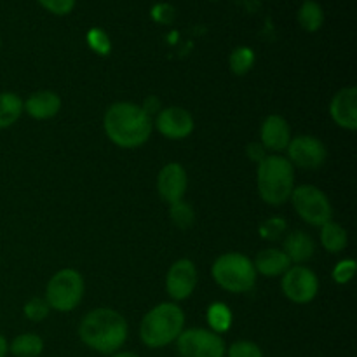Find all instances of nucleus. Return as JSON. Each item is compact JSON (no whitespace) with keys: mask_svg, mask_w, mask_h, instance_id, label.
I'll return each instance as SVG.
<instances>
[{"mask_svg":"<svg viewBox=\"0 0 357 357\" xmlns=\"http://www.w3.org/2000/svg\"><path fill=\"white\" fill-rule=\"evenodd\" d=\"M105 132L115 145L122 149H136L150 138L152 117L135 103H114L105 114Z\"/></svg>","mask_w":357,"mask_h":357,"instance_id":"obj_1","label":"nucleus"},{"mask_svg":"<svg viewBox=\"0 0 357 357\" xmlns=\"http://www.w3.org/2000/svg\"><path fill=\"white\" fill-rule=\"evenodd\" d=\"M79 337L87 347L101 354H114L128 338V323L112 309H96L79 326Z\"/></svg>","mask_w":357,"mask_h":357,"instance_id":"obj_2","label":"nucleus"},{"mask_svg":"<svg viewBox=\"0 0 357 357\" xmlns=\"http://www.w3.org/2000/svg\"><path fill=\"white\" fill-rule=\"evenodd\" d=\"M185 326V314L176 303H159L149 310L139 326V337L150 349H160L176 342Z\"/></svg>","mask_w":357,"mask_h":357,"instance_id":"obj_3","label":"nucleus"},{"mask_svg":"<svg viewBox=\"0 0 357 357\" xmlns=\"http://www.w3.org/2000/svg\"><path fill=\"white\" fill-rule=\"evenodd\" d=\"M258 192L267 204H282L291 197L295 185L293 164L281 155H267L258 162Z\"/></svg>","mask_w":357,"mask_h":357,"instance_id":"obj_4","label":"nucleus"},{"mask_svg":"<svg viewBox=\"0 0 357 357\" xmlns=\"http://www.w3.org/2000/svg\"><path fill=\"white\" fill-rule=\"evenodd\" d=\"M211 274L216 284L230 293H246L257 282L253 261L241 253H225L216 258Z\"/></svg>","mask_w":357,"mask_h":357,"instance_id":"obj_5","label":"nucleus"},{"mask_svg":"<svg viewBox=\"0 0 357 357\" xmlns=\"http://www.w3.org/2000/svg\"><path fill=\"white\" fill-rule=\"evenodd\" d=\"M84 296V279L73 268L56 272L47 282L45 302L58 312H70L80 303Z\"/></svg>","mask_w":357,"mask_h":357,"instance_id":"obj_6","label":"nucleus"},{"mask_svg":"<svg viewBox=\"0 0 357 357\" xmlns=\"http://www.w3.org/2000/svg\"><path fill=\"white\" fill-rule=\"evenodd\" d=\"M291 202L296 213L305 220L309 225L323 227L324 223L331 222L333 209H331L330 199L323 190L314 185H302L293 188Z\"/></svg>","mask_w":357,"mask_h":357,"instance_id":"obj_7","label":"nucleus"},{"mask_svg":"<svg viewBox=\"0 0 357 357\" xmlns=\"http://www.w3.org/2000/svg\"><path fill=\"white\" fill-rule=\"evenodd\" d=\"M176 349L181 357H225L227 352L223 338L204 328L181 331L176 338Z\"/></svg>","mask_w":357,"mask_h":357,"instance_id":"obj_8","label":"nucleus"},{"mask_svg":"<svg viewBox=\"0 0 357 357\" xmlns=\"http://www.w3.org/2000/svg\"><path fill=\"white\" fill-rule=\"evenodd\" d=\"M282 293L295 303H309L319 291L317 275L303 265L289 267L282 274Z\"/></svg>","mask_w":357,"mask_h":357,"instance_id":"obj_9","label":"nucleus"},{"mask_svg":"<svg viewBox=\"0 0 357 357\" xmlns=\"http://www.w3.org/2000/svg\"><path fill=\"white\" fill-rule=\"evenodd\" d=\"M289 162L302 169H319L326 162V146L314 136H296L288 145Z\"/></svg>","mask_w":357,"mask_h":357,"instance_id":"obj_10","label":"nucleus"},{"mask_svg":"<svg viewBox=\"0 0 357 357\" xmlns=\"http://www.w3.org/2000/svg\"><path fill=\"white\" fill-rule=\"evenodd\" d=\"M195 284H197V268L194 261L183 258L171 265L166 275V289L171 298L176 302L188 298L194 293Z\"/></svg>","mask_w":357,"mask_h":357,"instance_id":"obj_11","label":"nucleus"},{"mask_svg":"<svg viewBox=\"0 0 357 357\" xmlns=\"http://www.w3.org/2000/svg\"><path fill=\"white\" fill-rule=\"evenodd\" d=\"M155 128L169 139H183L194 131V117L181 107L164 108L157 114Z\"/></svg>","mask_w":357,"mask_h":357,"instance_id":"obj_12","label":"nucleus"},{"mask_svg":"<svg viewBox=\"0 0 357 357\" xmlns=\"http://www.w3.org/2000/svg\"><path fill=\"white\" fill-rule=\"evenodd\" d=\"M188 178L187 171L178 162H171L160 169L159 178H157V190L159 195L167 202L174 204L178 201H183V195L187 192Z\"/></svg>","mask_w":357,"mask_h":357,"instance_id":"obj_13","label":"nucleus"},{"mask_svg":"<svg viewBox=\"0 0 357 357\" xmlns=\"http://www.w3.org/2000/svg\"><path fill=\"white\" fill-rule=\"evenodd\" d=\"M331 119L340 128L356 131L357 129V89L356 87H344L333 96L330 105Z\"/></svg>","mask_w":357,"mask_h":357,"instance_id":"obj_14","label":"nucleus"},{"mask_svg":"<svg viewBox=\"0 0 357 357\" xmlns=\"http://www.w3.org/2000/svg\"><path fill=\"white\" fill-rule=\"evenodd\" d=\"M260 139L264 149L271 152H282L288 149L291 142V131L286 119L281 115H268L261 124Z\"/></svg>","mask_w":357,"mask_h":357,"instance_id":"obj_15","label":"nucleus"},{"mask_svg":"<svg viewBox=\"0 0 357 357\" xmlns=\"http://www.w3.org/2000/svg\"><path fill=\"white\" fill-rule=\"evenodd\" d=\"M59 108H61V98L52 91H37L23 103V110L38 121L54 117Z\"/></svg>","mask_w":357,"mask_h":357,"instance_id":"obj_16","label":"nucleus"},{"mask_svg":"<svg viewBox=\"0 0 357 357\" xmlns=\"http://www.w3.org/2000/svg\"><path fill=\"white\" fill-rule=\"evenodd\" d=\"M253 265L257 274L265 275V278H278V275H282L291 267V261H289V258L286 257V253L282 250L267 248V250L258 253Z\"/></svg>","mask_w":357,"mask_h":357,"instance_id":"obj_17","label":"nucleus"},{"mask_svg":"<svg viewBox=\"0 0 357 357\" xmlns=\"http://www.w3.org/2000/svg\"><path fill=\"white\" fill-rule=\"evenodd\" d=\"M314 250H316V244H314L312 237L309 234L302 232V230H296V232L288 234L282 251H284L291 264H303V261L312 258Z\"/></svg>","mask_w":357,"mask_h":357,"instance_id":"obj_18","label":"nucleus"},{"mask_svg":"<svg viewBox=\"0 0 357 357\" xmlns=\"http://www.w3.org/2000/svg\"><path fill=\"white\" fill-rule=\"evenodd\" d=\"M321 244L328 253H340L347 246V230L337 222H328L321 227Z\"/></svg>","mask_w":357,"mask_h":357,"instance_id":"obj_19","label":"nucleus"},{"mask_svg":"<svg viewBox=\"0 0 357 357\" xmlns=\"http://www.w3.org/2000/svg\"><path fill=\"white\" fill-rule=\"evenodd\" d=\"M23 114V100L16 93H0V129L10 128Z\"/></svg>","mask_w":357,"mask_h":357,"instance_id":"obj_20","label":"nucleus"},{"mask_svg":"<svg viewBox=\"0 0 357 357\" xmlns=\"http://www.w3.org/2000/svg\"><path fill=\"white\" fill-rule=\"evenodd\" d=\"M296 17H298V24L303 30L314 33V31L321 30V26H323L324 10L323 7L317 2H314V0H305V2L302 3V7L298 9Z\"/></svg>","mask_w":357,"mask_h":357,"instance_id":"obj_21","label":"nucleus"},{"mask_svg":"<svg viewBox=\"0 0 357 357\" xmlns=\"http://www.w3.org/2000/svg\"><path fill=\"white\" fill-rule=\"evenodd\" d=\"M9 349L14 357H38L44 351V342L38 335L23 333L14 338Z\"/></svg>","mask_w":357,"mask_h":357,"instance_id":"obj_22","label":"nucleus"},{"mask_svg":"<svg viewBox=\"0 0 357 357\" xmlns=\"http://www.w3.org/2000/svg\"><path fill=\"white\" fill-rule=\"evenodd\" d=\"M208 323L215 333H225L232 324V312L225 303H213L208 309Z\"/></svg>","mask_w":357,"mask_h":357,"instance_id":"obj_23","label":"nucleus"},{"mask_svg":"<svg viewBox=\"0 0 357 357\" xmlns=\"http://www.w3.org/2000/svg\"><path fill=\"white\" fill-rule=\"evenodd\" d=\"M230 70H232L236 75H246L255 65V52L253 49L246 47V45H241V47L234 49L232 54L229 58Z\"/></svg>","mask_w":357,"mask_h":357,"instance_id":"obj_24","label":"nucleus"},{"mask_svg":"<svg viewBox=\"0 0 357 357\" xmlns=\"http://www.w3.org/2000/svg\"><path fill=\"white\" fill-rule=\"evenodd\" d=\"M169 215H171V220L174 222V225L180 227V229H188V227L194 225L195 222L194 209L183 201H178L174 202V204H171Z\"/></svg>","mask_w":357,"mask_h":357,"instance_id":"obj_25","label":"nucleus"},{"mask_svg":"<svg viewBox=\"0 0 357 357\" xmlns=\"http://www.w3.org/2000/svg\"><path fill=\"white\" fill-rule=\"evenodd\" d=\"M286 222L282 218H279V216H274V218H268L265 220L264 223L260 225V234L264 239L267 241H278L281 239L282 236L286 234Z\"/></svg>","mask_w":357,"mask_h":357,"instance_id":"obj_26","label":"nucleus"},{"mask_svg":"<svg viewBox=\"0 0 357 357\" xmlns=\"http://www.w3.org/2000/svg\"><path fill=\"white\" fill-rule=\"evenodd\" d=\"M49 310H51V307H49V303L45 302V298H38V296H35V298L28 300L26 305H24V316H26L30 321L38 323V321H44L45 317L49 316Z\"/></svg>","mask_w":357,"mask_h":357,"instance_id":"obj_27","label":"nucleus"},{"mask_svg":"<svg viewBox=\"0 0 357 357\" xmlns=\"http://www.w3.org/2000/svg\"><path fill=\"white\" fill-rule=\"evenodd\" d=\"M225 354L229 357H264L261 349L250 340L236 342V344L230 345Z\"/></svg>","mask_w":357,"mask_h":357,"instance_id":"obj_28","label":"nucleus"},{"mask_svg":"<svg viewBox=\"0 0 357 357\" xmlns=\"http://www.w3.org/2000/svg\"><path fill=\"white\" fill-rule=\"evenodd\" d=\"M87 42H89L91 49L96 51L98 54L105 56L110 52V38H108V35L103 30H98V28L91 30L87 33Z\"/></svg>","mask_w":357,"mask_h":357,"instance_id":"obj_29","label":"nucleus"},{"mask_svg":"<svg viewBox=\"0 0 357 357\" xmlns=\"http://www.w3.org/2000/svg\"><path fill=\"white\" fill-rule=\"evenodd\" d=\"M356 274V261L352 258L349 260H342L337 267L333 268V279L338 284H347Z\"/></svg>","mask_w":357,"mask_h":357,"instance_id":"obj_30","label":"nucleus"},{"mask_svg":"<svg viewBox=\"0 0 357 357\" xmlns=\"http://www.w3.org/2000/svg\"><path fill=\"white\" fill-rule=\"evenodd\" d=\"M37 2L56 16H66L75 7V0H37Z\"/></svg>","mask_w":357,"mask_h":357,"instance_id":"obj_31","label":"nucleus"},{"mask_svg":"<svg viewBox=\"0 0 357 357\" xmlns=\"http://www.w3.org/2000/svg\"><path fill=\"white\" fill-rule=\"evenodd\" d=\"M246 153L251 160H255V162H261V160L267 157V150L264 149L261 143H250V145H248Z\"/></svg>","mask_w":357,"mask_h":357,"instance_id":"obj_32","label":"nucleus"},{"mask_svg":"<svg viewBox=\"0 0 357 357\" xmlns=\"http://www.w3.org/2000/svg\"><path fill=\"white\" fill-rule=\"evenodd\" d=\"M171 7L166 6V3H160V6H157L155 9H153V17H155L157 21H160V23H169L171 20H173V14H166V13H171Z\"/></svg>","mask_w":357,"mask_h":357,"instance_id":"obj_33","label":"nucleus"},{"mask_svg":"<svg viewBox=\"0 0 357 357\" xmlns=\"http://www.w3.org/2000/svg\"><path fill=\"white\" fill-rule=\"evenodd\" d=\"M7 352H9V344H7L6 337L0 335V357H6Z\"/></svg>","mask_w":357,"mask_h":357,"instance_id":"obj_34","label":"nucleus"},{"mask_svg":"<svg viewBox=\"0 0 357 357\" xmlns=\"http://www.w3.org/2000/svg\"><path fill=\"white\" fill-rule=\"evenodd\" d=\"M112 357H139V356H136L135 352H117V354H114Z\"/></svg>","mask_w":357,"mask_h":357,"instance_id":"obj_35","label":"nucleus"},{"mask_svg":"<svg viewBox=\"0 0 357 357\" xmlns=\"http://www.w3.org/2000/svg\"><path fill=\"white\" fill-rule=\"evenodd\" d=\"M0 47H2V40H0Z\"/></svg>","mask_w":357,"mask_h":357,"instance_id":"obj_36","label":"nucleus"}]
</instances>
